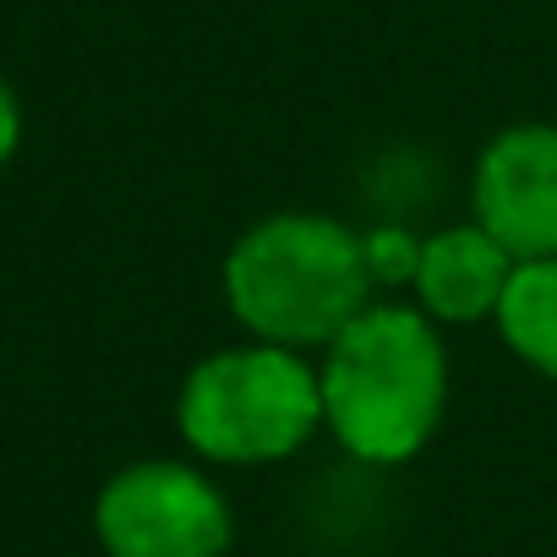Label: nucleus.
Listing matches in <instances>:
<instances>
[{
  "mask_svg": "<svg viewBox=\"0 0 557 557\" xmlns=\"http://www.w3.org/2000/svg\"><path fill=\"white\" fill-rule=\"evenodd\" d=\"M224 307L246 339L285 350H329L372 307L367 235L318 208H278L235 235L224 251Z\"/></svg>",
  "mask_w": 557,
  "mask_h": 557,
  "instance_id": "1",
  "label": "nucleus"
},
{
  "mask_svg": "<svg viewBox=\"0 0 557 557\" xmlns=\"http://www.w3.org/2000/svg\"><path fill=\"white\" fill-rule=\"evenodd\" d=\"M323 426L334 443L377 470L410 465L448 410V345L421 307L372 301L334 334L318 367Z\"/></svg>",
  "mask_w": 557,
  "mask_h": 557,
  "instance_id": "2",
  "label": "nucleus"
},
{
  "mask_svg": "<svg viewBox=\"0 0 557 557\" xmlns=\"http://www.w3.org/2000/svg\"><path fill=\"white\" fill-rule=\"evenodd\" d=\"M175 426L208 465H278L323 432L318 367L262 339L213 350L181 377Z\"/></svg>",
  "mask_w": 557,
  "mask_h": 557,
  "instance_id": "3",
  "label": "nucleus"
},
{
  "mask_svg": "<svg viewBox=\"0 0 557 557\" xmlns=\"http://www.w3.org/2000/svg\"><path fill=\"white\" fill-rule=\"evenodd\" d=\"M104 557H224L235 541L230 497L186 459H132L94 497Z\"/></svg>",
  "mask_w": 557,
  "mask_h": 557,
  "instance_id": "4",
  "label": "nucleus"
},
{
  "mask_svg": "<svg viewBox=\"0 0 557 557\" xmlns=\"http://www.w3.org/2000/svg\"><path fill=\"white\" fill-rule=\"evenodd\" d=\"M470 213L513 262L557 257V126L552 121H513L481 148L470 175Z\"/></svg>",
  "mask_w": 557,
  "mask_h": 557,
  "instance_id": "5",
  "label": "nucleus"
},
{
  "mask_svg": "<svg viewBox=\"0 0 557 557\" xmlns=\"http://www.w3.org/2000/svg\"><path fill=\"white\" fill-rule=\"evenodd\" d=\"M513 278V257L470 219L421 240L410 296L432 323H486Z\"/></svg>",
  "mask_w": 557,
  "mask_h": 557,
  "instance_id": "6",
  "label": "nucleus"
},
{
  "mask_svg": "<svg viewBox=\"0 0 557 557\" xmlns=\"http://www.w3.org/2000/svg\"><path fill=\"white\" fill-rule=\"evenodd\" d=\"M492 323H497L503 345L530 372L557 383V257L513 262V278H508Z\"/></svg>",
  "mask_w": 557,
  "mask_h": 557,
  "instance_id": "7",
  "label": "nucleus"
},
{
  "mask_svg": "<svg viewBox=\"0 0 557 557\" xmlns=\"http://www.w3.org/2000/svg\"><path fill=\"white\" fill-rule=\"evenodd\" d=\"M367 262H372V278L383 285H410L416 278V262H421V240H410L405 230H377L367 235Z\"/></svg>",
  "mask_w": 557,
  "mask_h": 557,
  "instance_id": "8",
  "label": "nucleus"
},
{
  "mask_svg": "<svg viewBox=\"0 0 557 557\" xmlns=\"http://www.w3.org/2000/svg\"><path fill=\"white\" fill-rule=\"evenodd\" d=\"M23 148V104L7 83V72H0V170L12 164V153Z\"/></svg>",
  "mask_w": 557,
  "mask_h": 557,
  "instance_id": "9",
  "label": "nucleus"
}]
</instances>
